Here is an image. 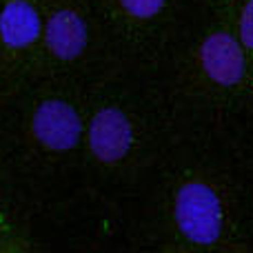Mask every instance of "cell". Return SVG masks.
<instances>
[{
	"mask_svg": "<svg viewBox=\"0 0 253 253\" xmlns=\"http://www.w3.org/2000/svg\"><path fill=\"white\" fill-rule=\"evenodd\" d=\"M200 60L211 80L236 84L245 74V53L229 34H213L202 42Z\"/></svg>",
	"mask_w": 253,
	"mask_h": 253,
	"instance_id": "277c9868",
	"label": "cell"
},
{
	"mask_svg": "<svg viewBox=\"0 0 253 253\" xmlns=\"http://www.w3.org/2000/svg\"><path fill=\"white\" fill-rule=\"evenodd\" d=\"M175 220L180 231L198 245H211L222 231L220 200L207 184H184L175 200Z\"/></svg>",
	"mask_w": 253,
	"mask_h": 253,
	"instance_id": "6da1fadb",
	"label": "cell"
},
{
	"mask_svg": "<svg viewBox=\"0 0 253 253\" xmlns=\"http://www.w3.org/2000/svg\"><path fill=\"white\" fill-rule=\"evenodd\" d=\"M42 36L38 9L27 0H9L0 9V38L11 49H25Z\"/></svg>",
	"mask_w": 253,
	"mask_h": 253,
	"instance_id": "8992f818",
	"label": "cell"
},
{
	"mask_svg": "<svg viewBox=\"0 0 253 253\" xmlns=\"http://www.w3.org/2000/svg\"><path fill=\"white\" fill-rule=\"evenodd\" d=\"M34 135L51 151L74 149L83 133L78 111L65 100H44L34 114Z\"/></svg>",
	"mask_w": 253,
	"mask_h": 253,
	"instance_id": "7a4b0ae2",
	"label": "cell"
},
{
	"mask_svg": "<svg viewBox=\"0 0 253 253\" xmlns=\"http://www.w3.org/2000/svg\"><path fill=\"white\" fill-rule=\"evenodd\" d=\"M49 51L60 60H74L87 47V25L71 9H60L47 20L42 29Z\"/></svg>",
	"mask_w": 253,
	"mask_h": 253,
	"instance_id": "5b68a950",
	"label": "cell"
},
{
	"mask_svg": "<svg viewBox=\"0 0 253 253\" xmlns=\"http://www.w3.org/2000/svg\"><path fill=\"white\" fill-rule=\"evenodd\" d=\"M123 7L126 9V13L135 18H151L156 16L158 11L162 9L165 0H120Z\"/></svg>",
	"mask_w": 253,
	"mask_h": 253,
	"instance_id": "52a82bcc",
	"label": "cell"
},
{
	"mask_svg": "<svg viewBox=\"0 0 253 253\" xmlns=\"http://www.w3.org/2000/svg\"><path fill=\"white\" fill-rule=\"evenodd\" d=\"M133 131L120 109H102L89 125V147L102 162H116L126 156Z\"/></svg>",
	"mask_w": 253,
	"mask_h": 253,
	"instance_id": "3957f363",
	"label": "cell"
},
{
	"mask_svg": "<svg viewBox=\"0 0 253 253\" xmlns=\"http://www.w3.org/2000/svg\"><path fill=\"white\" fill-rule=\"evenodd\" d=\"M240 40L245 47L253 49V0H249L240 18Z\"/></svg>",
	"mask_w": 253,
	"mask_h": 253,
	"instance_id": "ba28073f",
	"label": "cell"
}]
</instances>
